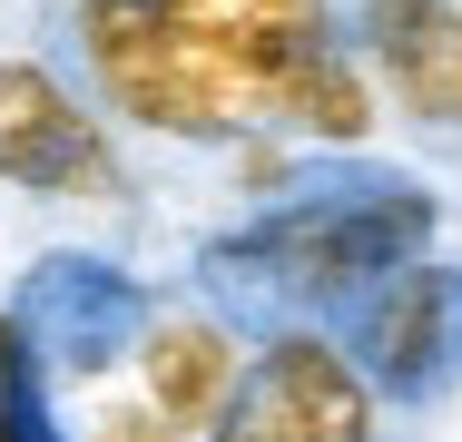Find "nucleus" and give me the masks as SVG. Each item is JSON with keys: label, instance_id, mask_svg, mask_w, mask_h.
<instances>
[{"label": "nucleus", "instance_id": "1", "mask_svg": "<svg viewBox=\"0 0 462 442\" xmlns=\"http://www.w3.org/2000/svg\"><path fill=\"white\" fill-rule=\"evenodd\" d=\"M325 40V0H79L98 88L168 138H246L285 118V88Z\"/></svg>", "mask_w": 462, "mask_h": 442}, {"label": "nucleus", "instance_id": "2", "mask_svg": "<svg viewBox=\"0 0 462 442\" xmlns=\"http://www.w3.org/2000/svg\"><path fill=\"white\" fill-rule=\"evenodd\" d=\"M423 236H433V197L423 187H355V197L276 207L266 226L217 246V275L325 315V305H355L365 285H383L403 256H423Z\"/></svg>", "mask_w": 462, "mask_h": 442}, {"label": "nucleus", "instance_id": "3", "mask_svg": "<svg viewBox=\"0 0 462 442\" xmlns=\"http://www.w3.org/2000/svg\"><path fill=\"white\" fill-rule=\"evenodd\" d=\"M217 442H374V393L345 364V345H325L315 325H285L256 354L226 403H217Z\"/></svg>", "mask_w": 462, "mask_h": 442}, {"label": "nucleus", "instance_id": "4", "mask_svg": "<svg viewBox=\"0 0 462 442\" xmlns=\"http://www.w3.org/2000/svg\"><path fill=\"white\" fill-rule=\"evenodd\" d=\"M0 177L40 187V197H108L118 187V158H108L98 118L40 60H0Z\"/></svg>", "mask_w": 462, "mask_h": 442}, {"label": "nucleus", "instance_id": "5", "mask_svg": "<svg viewBox=\"0 0 462 442\" xmlns=\"http://www.w3.org/2000/svg\"><path fill=\"white\" fill-rule=\"evenodd\" d=\"M355 305H365V364H374V383H393V393L453 383V364H462V275H453V265L403 256L383 285H365Z\"/></svg>", "mask_w": 462, "mask_h": 442}, {"label": "nucleus", "instance_id": "6", "mask_svg": "<svg viewBox=\"0 0 462 442\" xmlns=\"http://www.w3.org/2000/svg\"><path fill=\"white\" fill-rule=\"evenodd\" d=\"M365 60L403 98V118L462 128V0H365Z\"/></svg>", "mask_w": 462, "mask_h": 442}, {"label": "nucleus", "instance_id": "7", "mask_svg": "<svg viewBox=\"0 0 462 442\" xmlns=\"http://www.w3.org/2000/svg\"><path fill=\"white\" fill-rule=\"evenodd\" d=\"M138 364H148V413L178 423V433H207L226 383H236V335L207 325V315H178V325L138 335Z\"/></svg>", "mask_w": 462, "mask_h": 442}, {"label": "nucleus", "instance_id": "8", "mask_svg": "<svg viewBox=\"0 0 462 442\" xmlns=\"http://www.w3.org/2000/svg\"><path fill=\"white\" fill-rule=\"evenodd\" d=\"M285 128H295V138H325V148H355V138L374 128V88H365V69H355L345 40H325V50L295 69V88H285Z\"/></svg>", "mask_w": 462, "mask_h": 442}, {"label": "nucleus", "instance_id": "9", "mask_svg": "<svg viewBox=\"0 0 462 442\" xmlns=\"http://www.w3.org/2000/svg\"><path fill=\"white\" fill-rule=\"evenodd\" d=\"M0 442H60L50 433V403H40V354H30L20 315H0Z\"/></svg>", "mask_w": 462, "mask_h": 442}, {"label": "nucleus", "instance_id": "10", "mask_svg": "<svg viewBox=\"0 0 462 442\" xmlns=\"http://www.w3.org/2000/svg\"><path fill=\"white\" fill-rule=\"evenodd\" d=\"M98 442H187V433L158 413H98Z\"/></svg>", "mask_w": 462, "mask_h": 442}]
</instances>
